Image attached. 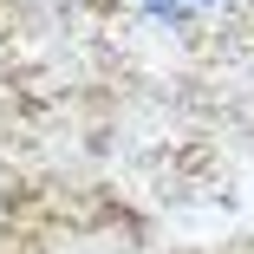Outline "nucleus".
<instances>
[{"label":"nucleus","instance_id":"1","mask_svg":"<svg viewBox=\"0 0 254 254\" xmlns=\"http://www.w3.org/2000/svg\"><path fill=\"white\" fill-rule=\"evenodd\" d=\"M118 13L157 33H228L254 20V0H118Z\"/></svg>","mask_w":254,"mask_h":254}]
</instances>
